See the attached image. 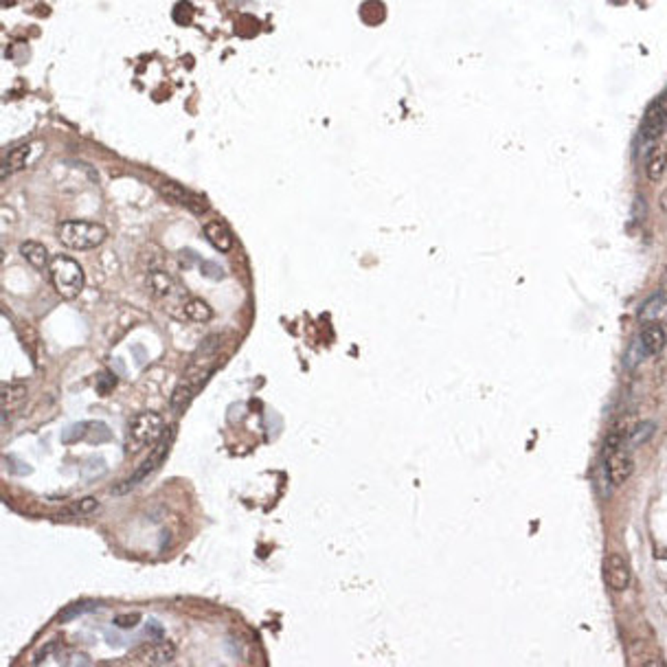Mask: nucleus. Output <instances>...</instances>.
I'll return each mask as SVG.
<instances>
[{
    "instance_id": "1",
    "label": "nucleus",
    "mask_w": 667,
    "mask_h": 667,
    "mask_svg": "<svg viewBox=\"0 0 667 667\" xmlns=\"http://www.w3.org/2000/svg\"><path fill=\"white\" fill-rule=\"evenodd\" d=\"M59 242L66 248L73 250H88V248H97L105 242L108 231L103 229L101 224L86 222V220H70L59 226Z\"/></svg>"
},
{
    "instance_id": "2",
    "label": "nucleus",
    "mask_w": 667,
    "mask_h": 667,
    "mask_svg": "<svg viewBox=\"0 0 667 667\" xmlns=\"http://www.w3.org/2000/svg\"><path fill=\"white\" fill-rule=\"evenodd\" d=\"M51 281L62 299H77L79 292L83 290L86 277H83L81 266L73 257L57 255L51 261Z\"/></svg>"
},
{
    "instance_id": "3",
    "label": "nucleus",
    "mask_w": 667,
    "mask_h": 667,
    "mask_svg": "<svg viewBox=\"0 0 667 667\" xmlns=\"http://www.w3.org/2000/svg\"><path fill=\"white\" fill-rule=\"evenodd\" d=\"M127 433H130L132 448H143V446L158 444L161 437L167 433V428H165V422H163V417L158 413L143 411V413L132 417Z\"/></svg>"
},
{
    "instance_id": "4",
    "label": "nucleus",
    "mask_w": 667,
    "mask_h": 667,
    "mask_svg": "<svg viewBox=\"0 0 667 667\" xmlns=\"http://www.w3.org/2000/svg\"><path fill=\"white\" fill-rule=\"evenodd\" d=\"M170 446H172V431H167V433L161 437L158 446L150 452V457H145V461H143L141 466L132 472V476H130V479H125L121 485H116V487H114V494H127L130 490H132V487H136L138 483L145 481L147 476H150V474H152L154 470H156V468L161 466V463L165 461L167 452H170Z\"/></svg>"
},
{
    "instance_id": "5",
    "label": "nucleus",
    "mask_w": 667,
    "mask_h": 667,
    "mask_svg": "<svg viewBox=\"0 0 667 667\" xmlns=\"http://www.w3.org/2000/svg\"><path fill=\"white\" fill-rule=\"evenodd\" d=\"M213 373V369L211 367H202V369H189L187 376L181 380V384L176 387L174 391V396H172V411L176 415H181L187 411L189 407V402H192V398L196 396V393L205 387V382L209 380V376Z\"/></svg>"
},
{
    "instance_id": "6",
    "label": "nucleus",
    "mask_w": 667,
    "mask_h": 667,
    "mask_svg": "<svg viewBox=\"0 0 667 667\" xmlns=\"http://www.w3.org/2000/svg\"><path fill=\"white\" fill-rule=\"evenodd\" d=\"M667 127V92H663L657 101H652V105L646 110L643 116V123L639 130V143H654Z\"/></svg>"
},
{
    "instance_id": "7",
    "label": "nucleus",
    "mask_w": 667,
    "mask_h": 667,
    "mask_svg": "<svg viewBox=\"0 0 667 667\" xmlns=\"http://www.w3.org/2000/svg\"><path fill=\"white\" fill-rule=\"evenodd\" d=\"M42 154H44V143H40V141H29V143H25V145H18L16 150H11L7 154L3 176L9 178L11 174L27 170V167H31Z\"/></svg>"
},
{
    "instance_id": "8",
    "label": "nucleus",
    "mask_w": 667,
    "mask_h": 667,
    "mask_svg": "<svg viewBox=\"0 0 667 667\" xmlns=\"http://www.w3.org/2000/svg\"><path fill=\"white\" fill-rule=\"evenodd\" d=\"M602 573H604V582H606V586L617 591V593H622L630 586V568H628V562L622 557V555H617V553H610L608 557L604 560V568H602Z\"/></svg>"
},
{
    "instance_id": "9",
    "label": "nucleus",
    "mask_w": 667,
    "mask_h": 667,
    "mask_svg": "<svg viewBox=\"0 0 667 667\" xmlns=\"http://www.w3.org/2000/svg\"><path fill=\"white\" fill-rule=\"evenodd\" d=\"M604 468H606V474H608L613 485H624L635 472V461L630 459L628 452H624V448H622V450H615V452H608V455H604Z\"/></svg>"
},
{
    "instance_id": "10",
    "label": "nucleus",
    "mask_w": 667,
    "mask_h": 667,
    "mask_svg": "<svg viewBox=\"0 0 667 667\" xmlns=\"http://www.w3.org/2000/svg\"><path fill=\"white\" fill-rule=\"evenodd\" d=\"M161 192H163V196L167 200H172V202H176V205H181V207H187L192 213L205 211V200H202L200 196H196V194H192V192H187L183 185L172 183V181H163L161 183Z\"/></svg>"
},
{
    "instance_id": "11",
    "label": "nucleus",
    "mask_w": 667,
    "mask_h": 667,
    "mask_svg": "<svg viewBox=\"0 0 667 667\" xmlns=\"http://www.w3.org/2000/svg\"><path fill=\"white\" fill-rule=\"evenodd\" d=\"M79 439H86V442H92V444H103V442H110L112 433L108 426H103L99 422H88V424L75 426L64 442H79Z\"/></svg>"
},
{
    "instance_id": "12",
    "label": "nucleus",
    "mask_w": 667,
    "mask_h": 667,
    "mask_svg": "<svg viewBox=\"0 0 667 667\" xmlns=\"http://www.w3.org/2000/svg\"><path fill=\"white\" fill-rule=\"evenodd\" d=\"M174 657H176V646L174 643H167V641L147 643V646H143L138 652V659L143 663H150V665H165Z\"/></svg>"
},
{
    "instance_id": "13",
    "label": "nucleus",
    "mask_w": 667,
    "mask_h": 667,
    "mask_svg": "<svg viewBox=\"0 0 667 667\" xmlns=\"http://www.w3.org/2000/svg\"><path fill=\"white\" fill-rule=\"evenodd\" d=\"M147 283H150L152 294L156 296V299H161V301H165V299H174V294H183V292H185V288H181V285H178V283H176L170 275H167V272H163V270L152 272L150 279H147Z\"/></svg>"
},
{
    "instance_id": "14",
    "label": "nucleus",
    "mask_w": 667,
    "mask_h": 667,
    "mask_svg": "<svg viewBox=\"0 0 667 667\" xmlns=\"http://www.w3.org/2000/svg\"><path fill=\"white\" fill-rule=\"evenodd\" d=\"M205 237L211 242V246H216L220 253H229L233 248V233L222 220H211L205 226Z\"/></svg>"
},
{
    "instance_id": "15",
    "label": "nucleus",
    "mask_w": 667,
    "mask_h": 667,
    "mask_svg": "<svg viewBox=\"0 0 667 667\" xmlns=\"http://www.w3.org/2000/svg\"><path fill=\"white\" fill-rule=\"evenodd\" d=\"M641 347L646 353H661L665 349V345H667V334H665V327L659 325V323H650L643 327L641 331Z\"/></svg>"
},
{
    "instance_id": "16",
    "label": "nucleus",
    "mask_w": 667,
    "mask_h": 667,
    "mask_svg": "<svg viewBox=\"0 0 667 667\" xmlns=\"http://www.w3.org/2000/svg\"><path fill=\"white\" fill-rule=\"evenodd\" d=\"M183 314L194 320V323H209L213 318V309L207 301L196 299V296H189V299L183 303Z\"/></svg>"
},
{
    "instance_id": "17",
    "label": "nucleus",
    "mask_w": 667,
    "mask_h": 667,
    "mask_svg": "<svg viewBox=\"0 0 667 667\" xmlns=\"http://www.w3.org/2000/svg\"><path fill=\"white\" fill-rule=\"evenodd\" d=\"M667 170V150L665 147H654L648 154V161H646V176L650 181H659V178L665 174Z\"/></svg>"
},
{
    "instance_id": "18",
    "label": "nucleus",
    "mask_w": 667,
    "mask_h": 667,
    "mask_svg": "<svg viewBox=\"0 0 667 667\" xmlns=\"http://www.w3.org/2000/svg\"><path fill=\"white\" fill-rule=\"evenodd\" d=\"M20 253L33 268H38V270H42L44 266H51L49 253H46V248L40 242H25L20 246Z\"/></svg>"
},
{
    "instance_id": "19",
    "label": "nucleus",
    "mask_w": 667,
    "mask_h": 667,
    "mask_svg": "<svg viewBox=\"0 0 667 667\" xmlns=\"http://www.w3.org/2000/svg\"><path fill=\"white\" fill-rule=\"evenodd\" d=\"M663 305H665V294H663V292H659L657 296H652V299H648L646 303H643V307L639 309V320H643V323H646V320L657 318L659 309H661Z\"/></svg>"
},
{
    "instance_id": "20",
    "label": "nucleus",
    "mask_w": 667,
    "mask_h": 667,
    "mask_svg": "<svg viewBox=\"0 0 667 667\" xmlns=\"http://www.w3.org/2000/svg\"><path fill=\"white\" fill-rule=\"evenodd\" d=\"M3 398H5V411H9L11 407H16V404H20L27 398V389L22 384H5Z\"/></svg>"
},
{
    "instance_id": "21",
    "label": "nucleus",
    "mask_w": 667,
    "mask_h": 667,
    "mask_svg": "<svg viewBox=\"0 0 667 667\" xmlns=\"http://www.w3.org/2000/svg\"><path fill=\"white\" fill-rule=\"evenodd\" d=\"M97 509H99L97 498L86 496V498H81V500H77V503L70 505L68 507V514L70 516H88V514H94Z\"/></svg>"
},
{
    "instance_id": "22",
    "label": "nucleus",
    "mask_w": 667,
    "mask_h": 667,
    "mask_svg": "<svg viewBox=\"0 0 667 667\" xmlns=\"http://www.w3.org/2000/svg\"><path fill=\"white\" fill-rule=\"evenodd\" d=\"M652 433H654V424L652 422H643L637 428H633V433H630V444H633V446L646 444L648 439L652 437Z\"/></svg>"
},
{
    "instance_id": "23",
    "label": "nucleus",
    "mask_w": 667,
    "mask_h": 667,
    "mask_svg": "<svg viewBox=\"0 0 667 667\" xmlns=\"http://www.w3.org/2000/svg\"><path fill=\"white\" fill-rule=\"evenodd\" d=\"M97 606H99V604H92V602H77V604H73V606H70V608H66V610L62 613V617H59V622H68V619H75V617H79L81 613H88V610H92V608H97Z\"/></svg>"
},
{
    "instance_id": "24",
    "label": "nucleus",
    "mask_w": 667,
    "mask_h": 667,
    "mask_svg": "<svg viewBox=\"0 0 667 667\" xmlns=\"http://www.w3.org/2000/svg\"><path fill=\"white\" fill-rule=\"evenodd\" d=\"M200 270H202V275L211 277V279H222L224 277V270L220 266L213 264V261H211V266H209V261H205V264L200 266Z\"/></svg>"
},
{
    "instance_id": "25",
    "label": "nucleus",
    "mask_w": 667,
    "mask_h": 667,
    "mask_svg": "<svg viewBox=\"0 0 667 667\" xmlns=\"http://www.w3.org/2000/svg\"><path fill=\"white\" fill-rule=\"evenodd\" d=\"M141 622V615L138 613H130L127 617L123 615V617H116L114 619V624L119 626V628H132V626H136Z\"/></svg>"
},
{
    "instance_id": "26",
    "label": "nucleus",
    "mask_w": 667,
    "mask_h": 667,
    "mask_svg": "<svg viewBox=\"0 0 667 667\" xmlns=\"http://www.w3.org/2000/svg\"><path fill=\"white\" fill-rule=\"evenodd\" d=\"M218 347H220V338H218V336H213V338H207L205 342H202L198 351H200L202 356H207V353H216V351H218Z\"/></svg>"
},
{
    "instance_id": "27",
    "label": "nucleus",
    "mask_w": 667,
    "mask_h": 667,
    "mask_svg": "<svg viewBox=\"0 0 667 667\" xmlns=\"http://www.w3.org/2000/svg\"><path fill=\"white\" fill-rule=\"evenodd\" d=\"M659 207H661V211L667 216V189H663L661 196H659Z\"/></svg>"
},
{
    "instance_id": "28",
    "label": "nucleus",
    "mask_w": 667,
    "mask_h": 667,
    "mask_svg": "<svg viewBox=\"0 0 667 667\" xmlns=\"http://www.w3.org/2000/svg\"><path fill=\"white\" fill-rule=\"evenodd\" d=\"M663 294L667 296V270H665V279H663Z\"/></svg>"
}]
</instances>
